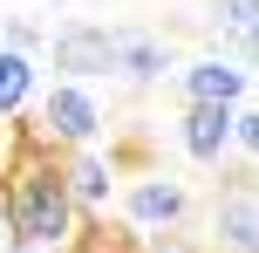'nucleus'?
Returning <instances> with one entry per match:
<instances>
[{"mask_svg":"<svg viewBox=\"0 0 259 253\" xmlns=\"http://www.w3.org/2000/svg\"><path fill=\"white\" fill-rule=\"evenodd\" d=\"M48 7H62V0H48Z\"/></svg>","mask_w":259,"mask_h":253,"instance_id":"nucleus-15","label":"nucleus"},{"mask_svg":"<svg viewBox=\"0 0 259 253\" xmlns=\"http://www.w3.org/2000/svg\"><path fill=\"white\" fill-rule=\"evenodd\" d=\"M211 34H219V55L259 76V0H211Z\"/></svg>","mask_w":259,"mask_h":253,"instance_id":"nucleus-10","label":"nucleus"},{"mask_svg":"<svg viewBox=\"0 0 259 253\" xmlns=\"http://www.w3.org/2000/svg\"><path fill=\"white\" fill-rule=\"evenodd\" d=\"M232 151H246L259 164V110H232Z\"/></svg>","mask_w":259,"mask_h":253,"instance_id":"nucleus-12","label":"nucleus"},{"mask_svg":"<svg viewBox=\"0 0 259 253\" xmlns=\"http://www.w3.org/2000/svg\"><path fill=\"white\" fill-rule=\"evenodd\" d=\"M48 62L68 82L116 76V27L109 21H62V27H48Z\"/></svg>","mask_w":259,"mask_h":253,"instance_id":"nucleus-3","label":"nucleus"},{"mask_svg":"<svg viewBox=\"0 0 259 253\" xmlns=\"http://www.w3.org/2000/svg\"><path fill=\"white\" fill-rule=\"evenodd\" d=\"M103 130H109V110H103V96H96V82H68V76H55L48 89H41V123H34L41 144H55V151H82V144H96Z\"/></svg>","mask_w":259,"mask_h":253,"instance_id":"nucleus-2","label":"nucleus"},{"mask_svg":"<svg viewBox=\"0 0 259 253\" xmlns=\"http://www.w3.org/2000/svg\"><path fill=\"white\" fill-rule=\"evenodd\" d=\"M116 76L137 82V89H150V82L178 76V55H170V41L150 34V27H116Z\"/></svg>","mask_w":259,"mask_h":253,"instance_id":"nucleus-8","label":"nucleus"},{"mask_svg":"<svg viewBox=\"0 0 259 253\" xmlns=\"http://www.w3.org/2000/svg\"><path fill=\"white\" fill-rule=\"evenodd\" d=\"M211 253H259V192L252 178H225L211 199Z\"/></svg>","mask_w":259,"mask_h":253,"instance_id":"nucleus-5","label":"nucleus"},{"mask_svg":"<svg viewBox=\"0 0 259 253\" xmlns=\"http://www.w3.org/2000/svg\"><path fill=\"white\" fill-rule=\"evenodd\" d=\"M178 89H184V103H246V89H252V68L246 62H232V55H198V62H184L178 68Z\"/></svg>","mask_w":259,"mask_h":253,"instance_id":"nucleus-6","label":"nucleus"},{"mask_svg":"<svg viewBox=\"0 0 259 253\" xmlns=\"http://www.w3.org/2000/svg\"><path fill=\"white\" fill-rule=\"evenodd\" d=\"M0 41H14V48H27V55H34V48H48V34H41L34 21H7V27H0Z\"/></svg>","mask_w":259,"mask_h":253,"instance_id":"nucleus-13","label":"nucleus"},{"mask_svg":"<svg viewBox=\"0 0 259 253\" xmlns=\"http://www.w3.org/2000/svg\"><path fill=\"white\" fill-rule=\"evenodd\" d=\"M178 144H184V158H191V164L219 171V164L232 158V103H184Z\"/></svg>","mask_w":259,"mask_h":253,"instance_id":"nucleus-7","label":"nucleus"},{"mask_svg":"<svg viewBox=\"0 0 259 253\" xmlns=\"http://www.w3.org/2000/svg\"><path fill=\"white\" fill-rule=\"evenodd\" d=\"M116 212L130 219V233H178L184 226V212H191V192H184V178H170V171H143V178H130V185L116 192Z\"/></svg>","mask_w":259,"mask_h":253,"instance_id":"nucleus-4","label":"nucleus"},{"mask_svg":"<svg viewBox=\"0 0 259 253\" xmlns=\"http://www.w3.org/2000/svg\"><path fill=\"white\" fill-rule=\"evenodd\" d=\"M0 253H34V246H21V233H14V219H7V199H0Z\"/></svg>","mask_w":259,"mask_h":253,"instance_id":"nucleus-14","label":"nucleus"},{"mask_svg":"<svg viewBox=\"0 0 259 253\" xmlns=\"http://www.w3.org/2000/svg\"><path fill=\"white\" fill-rule=\"evenodd\" d=\"M0 199H7V219H14V233H21V246H34V253H68L75 246L82 205H75V192H68V171H62V158H55V144L27 137L7 158V171H0Z\"/></svg>","mask_w":259,"mask_h":253,"instance_id":"nucleus-1","label":"nucleus"},{"mask_svg":"<svg viewBox=\"0 0 259 253\" xmlns=\"http://www.w3.org/2000/svg\"><path fill=\"white\" fill-rule=\"evenodd\" d=\"M34 96H41V62L14 41H0V123H14Z\"/></svg>","mask_w":259,"mask_h":253,"instance_id":"nucleus-11","label":"nucleus"},{"mask_svg":"<svg viewBox=\"0 0 259 253\" xmlns=\"http://www.w3.org/2000/svg\"><path fill=\"white\" fill-rule=\"evenodd\" d=\"M62 171H68V192H75L82 219H96V212H109V205H116V158H103L96 144L68 151V158H62Z\"/></svg>","mask_w":259,"mask_h":253,"instance_id":"nucleus-9","label":"nucleus"}]
</instances>
